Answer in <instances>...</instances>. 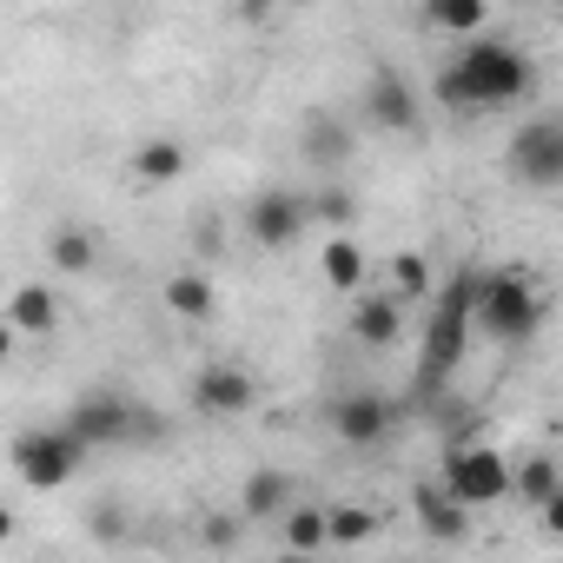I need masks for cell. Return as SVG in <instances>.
<instances>
[{
	"mask_svg": "<svg viewBox=\"0 0 563 563\" xmlns=\"http://www.w3.org/2000/svg\"><path fill=\"white\" fill-rule=\"evenodd\" d=\"M537 87V67L517 41H471L457 47V60L438 74V100L457 113H490V107H517Z\"/></svg>",
	"mask_w": 563,
	"mask_h": 563,
	"instance_id": "obj_1",
	"label": "cell"
},
{
	"mask_svg": "<svg viewBox=\"0 0 563 563\" xmlns=\"http://www.w3.org/2000/svg\"><path fill=\"white\" fill-rule=\"evenodd\" d=\"M477 265H457L451 272V286L438 292V312L424 325V352H418V398H438L444 378L457 372L464 345H471V306H477Z\"/></svg>",
	"mask_w": 563,
	"mask_h": 563,
	"instance_id": "obj_2",
	"label": "cell"
},
{
	"mask_svg": "<svg viewBox=\"0 0 563 563\" xmlns=\"http://www.w3.org/2000/svg\"><path fill=\"white\" fill-rule=\"evenodd\" d=\"M543 325V292L523 272H484L477 278V306H471V332L497 339V345H530Z\"/></svg>",
	"mask_w": 563,
	"mask_h": 563,
	"instance_id": "obj_3",
	"label": "cell"
},
{
	"mask_svg": "<svg viewBox=\"0 0 563 563\" xmlns=\"http://www.w3.org/2000/svg\"><path fill=\"white\" fill-rule=\"evenodd\" d=\"M80 451H100V444H153L159 438V411H146V405H133L126 391H87V398H74V411H67V424H60Z\"/></svg>",
	"mask_w": 563,
	"mask_h": 563,
	"instance_id": "obj_4",
	"label": "cell"
},
{
	"mask_svg": "<svg viewBox=\"0 0 563 563\" xmlns=\"http://www.w3.org/2000/svg\"><path fill=\"white\" fill-rule=\"evenodd\" d=\"M8 457H14V477H21L27 490H60V484L80 477V464H87V451H80L60 424H34V431H21V438L8 444Z\"/></svg>",
	"mask_w": 563,
	"mask_h": 563,
	"instance_id": "obj_5",
	"label": "cell"
},
{
	"mask_svg": "<svg viewBox=\"0 0 563 563\" xmlns=\"http://www.w3.org/2000/svg\"><path fill=\"white\" fill-rule=\"evenodd\" d=\"M444 497L451 504H464V510H484V504H497V497H510V464H504V451H490V444H451L444 451Z\"/></svg>",
	"mask_w": 563,
	"mask_h": 563,
	"instance_id": "obj_6",
	"label": "cell"
},
{
	"mask_svg": "<svg viewBox=\"0 0 563 563\" xmlns=\"http://www.w3.org/2000/svg\"><path fill=\"white\" fill-rule=\"evenodd\" d=\"M510 179H523L537 192L563 186V120L543 113V120L517 126V140H510Z\"/></svg>",
	"mask_w": 563,
	"mask_h": 563,
	"instance_id": "obj_7",
	"label": "cell"
},
{
	"mask_svg": "<svg viewBox=\"0 0 563 563\" xmlns=\"http://www.w3.org/2000/svg\"><path fill=\"white\" fill-rule=\"evenodd\" d=\"M306 225H312V206H306V192H286V186H272V192H258V199L245 206V239L265 245V252L299 245Z\"/></svg>",
	"mask_w": 563,
	"mask_h": 563,
	"instance_id": "obj_8",
	"label": "cell"
},
{
	"mask_svg": "<svg viewBox=\"0 0 563 563\" xmlns=\"http://www.w3.org/2000/svg\"><path fill=\"white\" fill-rule=\"evenodd\" d=\"M258 405V385H252V372H239V365H206L199 378H192V411L199 418H245Z\"/></svg>",
	"mask_w": 563,
	"mask_h": 563,
	"instance_id": "obj_9",
	"label": "cell"
},
{
	"mask_svg": "<svg viewBox=\"0 0 563 563\" xmlns=\"http://www.w3.org/2000/svg\"><path fill=\"white\" fill-rule=\"evenodd\" d=\"M365 120L385 126V133H411L418 126V93H411V80L398 67H372V80H365Z\"/></svg>",
	"mask_w": 563,
	"mask_h": 563,
	"instance_id": "obj_10",
	"label": "cell"
},
{
	"mask_svg": "<svg viewBox=\"0 0 563 563\" xmlns=\"http://www.w3.org/2000/svg\"><path fill=\"white\" fill-rule=\"evenodd\" d=\"M391 424H398V405H391V398H378V391H352V398H339V405H332V431H339V444H352V451L378 444Z\"/></svg>",
	"mask_w": 563,
	"mask_h": 563,
	"instance_id": "obj_11",
	"label": "cell"
},
{
	"mask_svg": "<svg viewBox=\"0 0 563 563\" xmlns=\"http://www.w3.org/2000/svg\"><path fill=\"white\" fill-rule=\"evenodd\" d=\"M299 153H306L312 166H339V159H352V126H345L332 107H312V113L299 120Z\"/></svg>",
	"mask_w": 563,
	"mask_h": 563,
	"instance_id": "obj_12",
	"label": "cell"
},
{
	"mask_svg": "<svg viewBox=\"0 0 563 563\" xmlns=\"http://www.w3.org/2000/svg\"><path fill=\"white\" fill-rule=\"evenodd\" d=\"M352 339H358V345H372V352L398 345V339H405V306H398L391 292L358 299V306H352Z\"/></svg>",
	"mask_w": 563,
	"mask_h": 563,
	"instance_id": "obj_13",
	"label": "cell"
},
{
	"mask_svg": "<svg viewBox=\"0 0 563 563\" xmlns=\"http://www.w3.org/2000/svg\"><path fill=\"white\" fill-rule=\"evenodd\" d=\"M286 510H292V477H286V471H272V464H265V471H252V477L239 484V517H245V523L286 517Z\"/></svg>",
	"mask_w": 563,
	"mask_h": 563,
	"instance_id": "obj_14",
	"label": "cell"
},
{
	"mask_svg": "<svg viewBox=\"0 0 563 563\" xmlns=\"http://www.w3.org/2000/svg\"><path fill=\"white\" fill-rule=\"evenodd\" d=\"M418 523H424V537H438V543H464V537H471V510L451 504L438 477L418 484Z\"/></svg>",
	"mask_w": 563,
	"mask_h": 563,
	"instance_id": "obj_15",
	"label": "cell"
},
{
	"mask_svg": "<svg viewBox=\"0 0 563 563\" xmlns=\"http://www.w3.org/2000/svg\"><path fill=\"white\" fill-rule=\"evenodd\" d=\"M159 299H166V312H173V319H186V325H199V319H212V306H219V299H212V278H206L199 265H186V272H173Z\"/></svg>",
	"mask_w": 563,
	"mask_h": 563,
	"instance_id": "obj_16",
	"label": "cell"
},
{
	"mask_svg": "<svg viewBox=\"0 0 563 563\" xmlns=\"http://www.w3.org/2000/svg\"><path fill=\"white\" fill-rule=\"evenodd\" d=\"M14 325V339L21 332H34V339H47L54 325H60V299L47 292V286H14V299H8V312H0Z\"/></svg>",
	"mask_w": 563,
	"mask_h": 563,
	"instance_id": "obj_17",
	"label": "cell"
},
{
	"mask_svg": "<svg viewBox=\"0 0 563 563\" xmlns=\"http://www.w3.org/2000/svg\"><path fill=\"white\" fill-rule=\"evenodd\" d=\"M186 166H192V153H186L179 140H140V146H133V179H140V186H173Z\"/></svg>",
	"mask_w": 563,
	"mask_h": 563,
	"instance_id": "obj_18",
	"label": "cell"
},
{
	"mask_svg": "<svg viewBox=\"0 0 563 563\" xmlns=\"http://www.w3.org/2000/svg\"><path fill=\"white\" fill-rule=\"evenodd\" d=\"M47 258H54L67 278H87V272L100 265V239H93L87 225H54V239H47Z\"/></svg>",
	"mask_w": 563,
	"mask_h": 563,
	"instance_id": "obj_19",
	"label": "cell"
},
{
	"mask_svg": "<svg viewBox=\"0 0 563 563\" xmlns=\"http://www.w3.org/2000/svg\"><path fill=\"white\" fill-rule=\"evenodd\" d=\"M510 490L530 504V510H543V504H556L563 497V477H556V457L550 451H537V457H523L517 471H510Z\"/></svg>",
	"mask_w": 563,
	"mask_h": 563,
	"instance_id": "obj_20",
	"label": "cell"
},
{
	"mask_svg": "<svg viewBox=\"0 0 563 563\" xmlns=\"http://www.w3.org/2000/svg\"><path fill=\"white\" fill-rule=\"evenodd\" d=\"M319 265H325V286H332V292H358V286H365V245H358L352 232H339Z\"/></svg>",
	"mask_w": 563,
	"mask_h": 563,
	"instance_id": "obj_21",
	"label": "cell"
},
{
	"mask_svg": "<svg viewBox=\"0 0 563 563\" xmlns=\"http://www.w3.org/2000/svg\"><path fill=\"white\" fill-rule=\"evenodd\" d=\"M286 550L292 556H319L325 550V510L319 504H292L286 510Z\"/></svg>",
	"mask_w": 563,
	"mask_h": 563,
	"instance_id": "obj_22",
	"label": "cell"
},
{
	"mask_svg": "<svg viewBox=\"0 0 563 563\" xmlns=\"http://www.w3.org/2000/svg\"><path fill=\"white\" fill-rule=\"evenodd\" d=\"M424 292H431V258L424 252H398L391 258V299L398 306H418Z\"/></svg>",
	"mask_w": 563,
	"mask_h": 563,
	"instance_id": "obj_23",
	"label": "cell"
},
{
	"mask_svg": "<svg viewBox=\"0 0 563 563\" xmlns=\"http://www.w3.org/2000/svg\"><path fill=\"white\" fill-rule=\"evenodd\" d=\"M424 21L444 27V34H477V27L490 21V8H484V0H431Z\"/></svg>",
	"mask_w": 563,
	"mask_h": 563,
	"instance_id": "obj_24",
	"label": "cell"
},
{
	"mask_svg": "<svg viewBox=\"0 0 563 563\" xmlns=\"http://www.w3.org/2000/svg\"><path fill=\"white\" fill-rule=\"evenodd\" d=\"M378 537V517L365 510V504H339V510H325V543H372Z\"/></svg>",
	"mask_w": 563,
	"mask_h": 563,
	"instance_id": "obj_25",
	"label": "cell"
},
{
	"mask_svg": "<svg viewBox=\"0 0 563 563\" xmlns=\"http://www.w3.org/2000/svg\"><path fill=\"white\" fill-rule=\"evenodd\" d=\"M306 206H312V219H325V225H352L358 219V192H345V186H325V192H306Z\"/></svg>",
	"mask_w": 563,
	"mask_h": 563,
	"instance_id": "obj_26",
	"label": "cell"
},
{
	"mask_svg": "<svg viewBox=\"0 0 563 563\" xmlns=\"http://www.w3.org/2000/svg\"><path fill=\"white\" fill-rule=\"evenodd\" d=\"M87 530L100 537V543H126V530H133V517H126V504H93V517H87Z\"/></svg>",
	"mask_w": 563,
	"mask_h": 563,
	"instance_id": "obj_27",
	"label": "cell"
},
{
	"mask_svg": "<svg viewBox=\"0 0 563 563\" xmlns=\"http://www.w3.org/2000/svg\"><path fill=\"white\" fill-rule=\"evenodd\" d=\"M206 543L225 550V543H232V517H212V523H206Z\"/></svg>",
	"mask_w": 563,
	"mask_h": 563,
	"instance_id": "obj_28",
	"label": "cell"
},
{
	"mask_svg": "<svg viewBox=\"0 0 563 563\" xmlns=\"http://www.w3.org/2000/svg\"><path fill=\"white\" fill-rule=\"evenodd\" d=\"M8 358H14V325L0 319V365H8Z\"/></svg>",
	"mask_w": 563,
	"mask_h": 563,
	"instance_id": "obj_29",
	"label": "cell"
},
{
	"mask_svg": "<svg viewBox=\"0 0 563 563\" xmlns=\"http://www.w3.org/2000/svg\"><path fill=\"white\" fill-rule=\"evenodd\" d=\"M14 530H21V523H14V510H8V504H0V543H8Z\"/></svg>",
	"mask_w": 563,
	"mask_h": 563,
	"instance_id": "obj_30",
	"label": "cell"
},
{
	"mask_svg": "<svg viewBox=\"0 0 563 563\" xmlns=\"http://www.w3.org/2000/svg\"><path fill=\"white\" fill-rule=\"evenodd\" d=\"M278 563H319V556H292V550H286V556H278Z\"/></svg>",
	"mask_w": 563,
	"mask_h": 563,
	"instance_id": "obj_31",
	"label": "cell"
}]
</instances>
